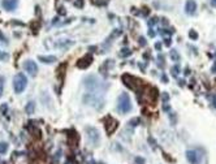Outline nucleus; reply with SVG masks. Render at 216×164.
Listing matches in <instances>:
<instances>
[{
    "label": "nucleus",
    "instance_id": "obj_1",
    "mask_svg": "<svg viewBox=\"0 0 216 164\" xmlns=\"http://www.w3.org/2000/svg\"><path fill=\"white\" fill-rule=\"evenodd\" d=\"M84 103L89 106H92L96 109H102L104 107V92L86 91L84 95Z\"/></svg>",
    "mask_w": 216,
    "mask_h": 164
},
{
    "label": "nucleus",
    "instance_id": "obj_2",
    "mask_svg": "<svg viewBox=\"0 0 216 164\" xmlns=\"http://www.w3.org/2000/svg\"><path fill=\"white\" fill-rule=\"evenodd\" d=\"M84 83H85L86 90L91 92H104V89H106V85L102 82V80L96 76H92V74L85 78Z\"/></svg>",
    "mask_w": 216,
    "mask_h": 164
},
{
    "label": "nucleus",
    "instance_id": "obj_3",
    "mask_svg": "<svg viewBox=\"0 0 216 164\" xmlns=\"http://www.w3.org/2000/svg\"><path fill=\"white\" fill-rule=\"evenodd\" d=\"M117 109L122 113V115H126V113H129L133 109L132 100H130V97H129L128 92H122V94H120V97L117 99Z\"/></svg>",
    "mask_w": 216,
    "mask_h": 164
},
{
    "label": "nucleus",
    "instance_id": "obj_4",
    "mask_svg": "<svg viewBox=\"0 0 216 164\" xmlns=\"http://www.w3.org/2000/svg\"><path fill=\"white\" fill-rule=\"evenodd\" d=\"M27 86V78L25 77V74L22 73H18L16 74L13 78V89H14V92H17V94H21L25 87Z\"/></svg>",
    "mask_w": 216,
    "mask_h": 164
},
{
    "label": "nucleus",
    "instance_id": "obj_5",
    "mask_svg": "<svg viewBox=\"0 0 216 164\" xmlns=\"http://www.w3.org/2000/svg\"><path fill=\"white\" fill-rule=\"evenodd\" d=\"M122 82H124L125 86H128L130 90L137 91L138 90V87H141L143 81L134 77V76H130V74H124V76H122Z\"/></svg>",
    "mask_w": 216,
    "mask_h": 164
},
{
    "label": "nucleus",
    "instance_id": "obj_6",
    "mask_svg": "<svg viewBox=\"0 0 216 164\" xmlns=\"http://www.w3.org/2000/svg\"><path fill=\"white\" fill-rule=\"evenodd\" d=\"M202 154H200L198 150L195 148H192V150H188L186 151V159L190 164H200L202 163Z\"/></svg>",
    "mask_w": 216,
    "mask_h": 164
},
{
    "label": "nucleus",
    "instance_id": "obj_7",
    "mask_svg": "<svg viewBox=\"0 0 216 164\" xmlns=\"http://www.w3.org/2000/svg\"><path fill=\"white\" fill-rule=\"evenodd\" d=\"M86 133H87L89 141L91 142L92 145H94V146H98V145H99L100 135H99L98 129H95V128H92V126H87V128H86Z\"/></svg>",
    "mask_w": 216,
    "mask_h": 164
},
{
    "label": "nucleus",
    "instance_id": "obj_8",
    "mask_svg": "<svg viewBox=\"0 0 216 164\" xmlns=\"http://www.w3.org/2000/svg\"><path fill=\"white\" fill-rule=\"evenodd\" d=\"M104 123H106V124H104V126H106V130H107V133L109 134V135L116 131L117 126H118V121L115 120L112 116H107L106 119H104Z\"/></svg>",
    "mask_w": 216,
    "mask_h": 164
},
{
    "label": "nucleus",
    "instance_id": "obj_9",
    "mask_svg": "<svg viewBox=\"0 0 216 164\" xmlns=\"http://www.w3.org/2000/svg\"><path fill=\"white\" fill-rule=\"evenodd\" d=\"M22 66H24V69L30 74V76H35V74L38 73V66H37V64H35V61H33V60H26V61H24Z\"/></svg>",
    "mask_w": 216,
    "mask_h": 164
},
{
    "label": "nucleus",
    "instance_id": "obj_10",
    "mask_svg": "<svg viewBox=\"0 0 216 164\" xmlns=\"http://www.w3.org/2000/svg\"><path fill=\"white\" fill-rule=\"evenodd\" d=\"M91 63H92V56L91 55H85L82 59L77 60L75 65H77V68H80V69H86L87 66L91 65Z\"/></svg>",
    "mask_w": 216,
    "mask_h": 164
},
{
    "label": "nucleus",
    "instance_id": "obj_11",
    "mask_svg": "<svg viewBox=\"0 0 216 164\" xmlns=\"http://www.w3.org/2000/svg\"><path fill=\"white\" fill-rule=\"evenodd\" d=\"M18 5V0H3L1 1V7L3 9H5L7 12H12L17 8Z\"/></svg>",
    "mask_w": 216,
    "mask_h": 164
},
{
    "label": "nucleus",
    "instance_id": "obj_12",
    "mask_svg": "<svg viewBox=\"0 0 216 164\" xmlns=\"http://www.w3.org/2000/svg\"><path fill=\"white\" fill-rule=\"evenodd\" d=\"M197 12V3L195 0H186L185 4V13L189 16H194Z\"/></svg>",
    "mask_w": 216,
    "mask_h": 164
},
{
    "label": "nucleus",
    "instance_id": "obj_13",
    "mask_svg": "<svg viewBox=\"0 0 216 164\" xmlns=\"http://www.w3.org/2000/svg\"><path fill=\"white\" fill-rule=\"evenodd\" d=\"M68 142L70 146H75L78 143V134L72 130V134H68Z\"/></svg>",
    "mask_w": 216,
    "mask_h": 164
},
{
    "label": "nucleus",
    "instance_id": "obj_14",
    "mask_svg": "<svg viewBox=\"0 0 216 164\" xmlns=\"http://www.w3.org/2000/svg\"><path fill=\"white\" fill-rule=\"evenodd\" d=\"M38 60L42 63H46V64H52L57 61L56 56H38Z\"/></svg>",
    "mask_w": 216,
    "mask_h": 164
},
{
    "label": "nucleus",
    "instance_id": "obj_15",
    "mask_svg": "<svg viewBox=\"0 0 216 164\" xmlns=\"http://www.w3.org/2000/svg\"><path fill=\"white\" fill-rule=\"evenodd\" d=\"M35 111V103L34 102H29L26 106H25V112L27 113V115H33Z\"/></svg>",
    "mask_w": 216,
    "mask_h": 164
},
{
    "label": "nucleus",
    "instance_id": "obj_16",
    "mask_svg": "<svg viewBox=\"0 0 216 164\" xmlns=\"http://www.w3.org/2000/svg\"><path fill=\"white\" fill-rule=\"evenodd\" d=\"M65 68H67V63L60 64L59 68H57V73H56V74H57V77H59L61 81H63V78H64V72H63V70L65 69Z\"/></svg>",
    "mask_w": 216,
    "mask_h": 164
},
{
    "label": "nucleus",
    "instance_id": "obj_17",
    "mask_svg": "<svg viewBox=\"0 0 216 164\" xmlns=\"http://www.w3.org/2000/svg\"><path fill=\"white\" fill-rule=\"evenodd\" d=\"M169 56H171V60H173V61H180V55L177 52V49H171V52H169Z\"/></svg>",
    "mask_w": 216,
    "mask_h": 164
},
{
    "label": "nucleus",
    "instance_id": "obj_18",
    "mask_svg": "<svg viewBox=\"0 0 216 164\" xmlns=\"http://www.w3.org/2000/svg\"><path fill=\"white\" fill-rule=\"evenodd\" d=\"M173 33H175L173 29H160V34L161 35H169V37H171Z\"/></svg>",
    "mask_w": 216,
    "mask_h": 164
},
{
    "label": "nucleus",
    "instance_id": "obj_19",
    "mask_svg": "<svg viewBox=\"0 0 216 164\" xmlns=\"http://www.w3.org/2000/svg\"><path fill=\"white\" fill-rule=\"evenodd\" d=\"M8 150V143L7 142H0V154H4Z\"/></svg>",
    "mask_w": 216,
    "mask_h": 164
},
{
    "label": "nucleus",
    "instance_id": "obj_20",
    "mask_svg": "<svg viewBox=\"0 0 216 164\" xmlns=\"http://www.w3.org/2000/svg\"><path fill=\"white\" fill-rule=\"evenodd\" d=\"M171 72H172V76H173V77H177L178 73H180V66H178V65L172 66V68H171Z\"/></svg>",
    "mask_w": 216,
    "mask_h": 164
},
{
    "label": "nucleus",
    "instance_id": "obj_21",
    "mask_svg": "<svg viewBox=\"0 0 216 164\" xmlns=\"http://www.w3.org/2000/svg\"><path fill=\"white\" fill-rule=\"evenodd\" d=\"M130 53H132V51L129 48H122L120 51V56H122V58H126V56H129Z\"/></svg>",
    "mask_w": 216,
    "mask_h": 164
},
{
    "label": "nucleus",
    "instance_id": "obj_22",
    "mask_svg": "<svg viewBox=\"0 0 216 164\" xmlns=\"http://www.w3.org/2000/svg\"><path fill=\"white\" fill-rule=\"evenodd\" d=\"M4 82H5V78L3 76H0V98H1L3 90H4Z\"/></svg>",
    "mask_w": 216,
    "mask_h": 164
},
{
    "label": "nucleus",
    "instance_id": "obj_23",
    "mask_svg": "<svg viewBox=\"0 0 216 164\" xmlns=\"http://www.w3.org/2000/svg\"><path fill=\"white\" fill-rule=\"evenodd\" d=\"M158 21H159V20H158V17H151V18H150L149 21H147V25H149L150 27H152L154 25H155V24L158 22Z\"/></svg>",
    "mask_w": 216,
    "mask_h": 164
},
{
    "label": "nucleus",
    "instance_id": "obj_24",
    "mask_svg": "<svg viewBox=\"0 0 216 164\" xmlns=\"http://www.w3.org/2000/svg\"><path fill=\"white\" fill-rule=\"evenodd\" d=\"M189 37L192 38L193 41H197V39H198V33H197L195 30H190V31H189Z\"/></svg>",
    "mask_w": 216,
    "mask_h": 164
},
{
    "label": "nucleus",
    "instance_id": "obj_25",
    "mask_svg": "<svg viewBox=\"0 0 216 164\" xmlns=\"http://www.w3.org/2000/svg\"><path fill=\"white\" fill-rule=\"evenodd\" d=\"M158 60H159V63H158V65H161V68L164 66V56L161 55V53H159V56H158Z\"/></svg>",
    "mask_w": 216,
    "mask_h": 164
},
{
    "label": "nucleus",
    "instance_id": "obj_26",
    "mask_svg": "<svg viewBox=\"0 0 216 164\" xmlns=\"http://www.w3.org/2000/svg\"><path fill=\"white\" fill-rule=\"evenodd\" d=\"M138 43H139V46H142V47H145V46L147 44V42H146V39L143 38V37H139V39H138Z\"/></svg>",
    "mask_w": 216,
    "mask_h": 164
},
{
    "label": "nucleus",
    "instance_id": "obj_27",
    "mask_svg": "<svg viewBox=\"0 0 216 164\" xmlns=\"http://www.w3.org/2000/svg\"><path fill=\"white\" fill-rule=\"evenodd\" d=\"M0 39H1V42L3 43H5V44H8V41H7V38H5V35H3V33L0 31Z\"/></svg>",
    "mask_w": 216,
    "mask_h": 164
},
{
    "label": "nucleus",
    "instance_id": "obj_28",
    "mask_svg": "<svg viewBox=\"0 0 216 164\" xmlns=\"http://www.w3.org/2000/svg\"><path fill=\"white\" fill-rule=\"evenodd\" d=\"M0 59H1V60H7V59H8V53L0 52Z\"/></svg>",
    "mask_w": 216,
    "mask_h": 164
},
{
    "label": "nucleus",
    "instance_id": "obj_29",
    "mask_svg": "<svg viewBox=\"0 0 216 164\" xmlns=\"http://www.w3.org/2000/svg\"><path fill=\"white\" fill-rule=\"evenodd\" d=\"M161 99H163L164 102H167L168 99H169V97H168V94L167 92H163V94H161Z\"/></svg>",
    "mask_w": 216,
    "mask_h": 164
},
{
    "label": "nucleus",
    "instance_id": "obj_30",
    "mask_svg": "<svg viewBox=\"0 0 216 164\" xmlns=\"http://www.w3.org/2000/svg\"><path fill=\"white\" fill-rule=\"evenodd\" d=\"M149 35H150L151 38H154V37H155V31L152 30V27H150V30H149Z\"/></svg>",
    "mask_w": 216,
    "mask_h": 164
},
{
    "label": "nucleus",
    "instance_id": "obj_31",
    "mask_svg": "<svg viewBox=\"0 0 216 164\" xmlns=\"http://www.w3.org/2000/svg\"><path fill=\"white\" fill-rule=\"evenodd\" d=\"M161 47H163V44H161L160 42H156V43H155V48L156 49H161Z\"/></svg>",
    "mask_w": 216,
    "mask_h": 164
},
{
    "label": "nucleus",
    "instance_id": "obj_32",
    "mask_svg": "<svg viewBox=\"0 0 216 164\" xmlns=\"http://www.w3.org/2000/svg\"><path fill=\"white\" fill-rule=\"evenodd\" d=\"M161 80H163L164 83H167V82H168V78H167V76H165V74H161Z\"/></svg>",
    "mask_w": 216,
    "mask_h": 164
},
{
    "label": "nucleus",
    "instance_id": "obj_33",
    "mask_svg": "<svg viewBox=\"0 0 216 164\" xmlns=\"http://www.w3.org/2000/svg\"><path fill=\"white\" fill-rule=\"evenodd\" d=\"M212 106H214L215 108H216V95H214V97H212Z\"/></svg>",
    "mask_w": 216,
    "mask_h": 164
},
{
    "label": "nucleus",
    "instance_id": "obj_34",
    "mask_svg": "<svg viewBox=\"0 0 216 164\" xmlns=\"http://www.w3.org/2000/svg\"><path fill=\"white\" fill-rule=\"evenodd\" d=\"M171 43H172L171 38H167V39H165V44H167V46H171Z\"/></svg>",
    "mask_w": 216,
    "mask_h": 164
},
{
    "label": "nucleus",
    "instance_id": "obj_35",
    "mask_svg": "<svg viewBox=\"0 0 216 164\" xmlns=\"http://www.w3.org/2000/svg\"><path fill=\"white\" fill-rule=\"evenodd\" d=\"M161 22H163V25H168V21H167V18H165V17H163V18H161Z\"/></svg>",
    "mask_w": 216,
    "mask_h": 164
},
{
    "label": "nucleus",
    "instance_id": "obj_36",
    "mask_svg": "<svg viewBox=\"0 0 216 164\" xmlns=\"http://www.w3.org/2000/svg\"><path fill=\"white\" fill-rule=\"evenodd\" d=\"M183 82H185V81H183V80H181V81H178V85H180V86H183V85H185V83H183Z\"/></svg>",
    "mask_w": 216,
    "mask_h": 164
},
{
    "label": "nucleus",
    "instance_id": "obj_37",
    "mask_svg": "<svg viewBox=\"0 0 216 164\" xmlns=\"http://www.w3.org/2000/svg\"><path fill=\"white\" fill-rule=\"evenodd\" d=\"M211 5H212V7H216V0H211Z\"/></svg>",
    "mask_w": 216,
    "mask_h": 164
},
{
    "label": "nucleus",
    "instance_id": "obj_38",
    "mask_svg": "<svg viewBox=\"0 0 216 164\" xmlns=\"http://www.w3.org/2000/svg\"><path fill=\"white\" fill-rule=\"evenodd\" d=\"M211 70H212V72H214V73L216 72V63H215V65H214V66H212V69H211Z\"/></svg>",
    "mask_w": 216,
    "mask_h": 164
},
{
    "label": "nucleus",
    "instance_id": "obj_39",
    "mask_svg": "<svg viewBox=\"0 0 216 164\" xmlns=\"http://www.w3.org/2000/svg\"><path fill=\"white\" fill-rule=\"evenodd\" d=\"M189 73H190L189 72V68H186V69H185V74H189Z\"/></svg>",
    "mask_w": 216,
    "mask_h": 164
}]
</instances>
